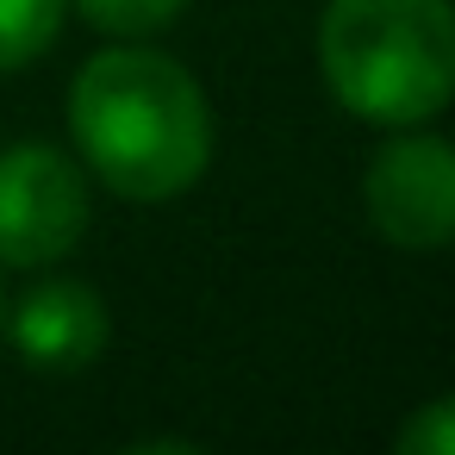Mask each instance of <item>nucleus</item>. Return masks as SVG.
<instances>
[{"label":"nucleus","instance_id":"nucleus-6","mask_svg":"<svg viewBox=\"0 0 455 455\" xmlns=\"http://www.w3.org/2000/svg\"><path fill=\"white\" fill-rule=\"evenodd\" d=\"M69 0H0V69H26L63 32Z\"/></svg>","mask_w":455,"mask_h":455},{"label":"nucleus","instance_id":"nucleus-2","mask_svg":"<svg viewBox=\"0 0 455 455\" xmlns=\"http://www.w3.org/2000/svg\"><path fill=\"white\" fill-rule=\"evenodd\" d=\"M318 63L343 113L368 125H424L455 100V0H331Z\"/></svg>","mask_w":455,"mask_h":455},{"label":"nucleus","instance_id":"nucleus-5","mask_svg":"<svg viewBox=\"0 0 455 455\" xmlns=\"http://www.w3.org/2000/svg\"><path fill=\"white\" fill-rule=\"evenodd\" d=\"M0 324L13 331V349L44 374L88 368L113 337L107 299L88 281H38L26 299H13V318H0Z\"/></svg>","mask_w":455,"mask_h":455},{"label":"nucleus","instance_id":"nucleus-9","mask_svg":"<svg viewBox=\"0 0 455 455\" xmlns=\"http://www.w3.org/2000/svg\"><path fill=\"white\" fill-rule=\"evenodd\" d=\"M0 318H7V293H0Z\"/></svg>","mask_w":455,"mask_h":455},{"label":"nucleus","instance_id":"nucleus-3","mask_svg":"<svg viewBox=\"0 0 455 455\" xmlns=\"http://www.w3.org/2000/svg\"><path fill=\"white\" fill-rule=\"evenodd\" d=\"M88 231V181L57 144H13L0 156V262H63Z\"/></svg>","mask_w":455,"mask_h":455},{"label":"nucleus","instance_id":"nucleus-1","mask_svg":"<svg viewBox=\"0 0 455 455\" xmlns=\"http://www.w3.org/2000/svg\"><path fill=\"white\" fill-rule=\"evenodd\" d=\"M69 125L88 169L119 200H175L212 163V113L200 82L144 44L100 51L69 88Z\"/></svg>","mask_w":455,"mask_h":455},{"label":"nucleus","instance_id":"nucleus-7","mask_svg":"<svg viewBox=\"0 0 455 455\" xmlns=\"http://www.w3.org/2000/svg\"><path fill=\"white\" fill-rule=\"evenodd\" d=\"M69 7L94 26V32H113V38H150L163 26H175L188 13V0H69Z\"/></svg>","mask_w":455,"mask_h":455},{"label":"nucleus","instance_id":"nucleus-8","mask_svg":"<svg viewBox=\"0 0 455 455\" xmlns=\"http://www.w3.org/2000/svg\"><path fill=\"white\" fill-rule=\"evenodd\" d=\"M393 449H399V455H455V393L418 405V411L393 430Z\"/></svg>","mask_w":455,"mask_h":455},{"label":"nucleus","instance_id":"nucleus-4","mask_svg":"<svg viewBox=\"0 0 455 455\" xmlns=\"http://www.w3.org/2000/svg\"><path fill=\"white\" fill-rule=\"evenodd\" d=\"M362 206L374 231L399 250L455 243V144L399 125V138L380 144L362 175Z\"/></svg>","mask_w":455,"mask_h":455}]
</instances>
